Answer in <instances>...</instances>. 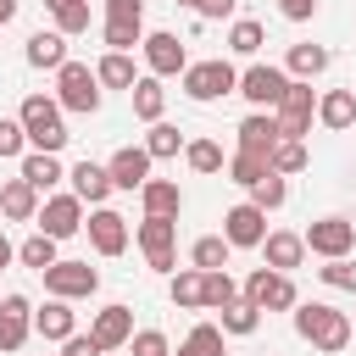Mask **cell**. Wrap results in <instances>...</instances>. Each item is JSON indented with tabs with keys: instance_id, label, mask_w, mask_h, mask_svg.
<instances>
[{
	"instance_id": "7bdbcfd3",
	"label": "cell",
	"mask_w": 356,
	"mask_h": 356,
	"mask_svg": "<svg viewBox=\"0 0 356 356\" xmlns=\"http://www.w3.org/2000/svg\"><path fill=\"white\" fill-rule=\"evenodd\" d=\"M317 278H323L328 289H356V267H350V256H328V261L317 267Z\"/></svg>"
},
{
	"instance_id": "4fadbf2b",
	"label": "cell",
	"mask_w": 356,
	"mask_h": 356,
	"mask_svg": "<svg viewBox=\"0 0 356 356\" xmlns=\"http://www.w3.org/2000/svg\"><path fill=\"white\" fill-rule=\"evenodd\" d=\"M139 50H145V67H150L156 78H178V72L189 67L184 39H178V33H167V28H161V33H145V44H139Z\"/></svg>"
},
{
	"instance_id": "ee69618b",
	"label": "cell",
	"mask_w": 356,
	"mask_h": 356,
	"mask_svg": "<svg viewBox=\"0 0 356 356\" xmlns=\"http://www.w3.org/2000/svg\"><path fill=\"white\" fill-rule=\"evenodd\" d=\"M128 350H134V356H172V345H167L161 328H139V334L128 339Z\"/></svg>"
},
{
	"instance_id": "1f68e13d",
	"label": "cell",
	"mask_w": 356,
	"mask_h": 356,
	"mask_svg": "<svg viewBox=\"0 0 356 356\" xmlns=\"http://www.w3.org/2000/svg\"><path fill=\"white\" fill-rule=\"evenodd\" d=\"M217 323H222V334H239V339H245V334L261 328V306H250V300L239 295V300H228V306L217 312Z\"/></svg>"
},
{
	"instance_id": "ba28073f",
	"label": "cell",
	"mask_w": 356,
	"mask_h": 356,
	"mask_svg": "<svg viewBox=\"0 0 356 356\" xmlns=\"http://www.w3.org/2000/svg\"><path fill=\"white\" fill-rule=\"evenodd\" d=\"M284 89H289V72H284V67H267V61H256V67H245V72H239V95H245L256 111H278Z\"/></svg>"
},
{
	"instance_id": "b9f144b4",
	"label": "cell",
	"mask_w": 356,
	"mask_h": 356,
	"mask_svg": "<svg viewBox=\"0 0 356 356\" xmlns=\"http://www.w3.org/2000/svg\"><path fill=\"white\" fill-rule=\"evenodd\" d=\"M250 200H256L261 211H278V206L289 200V184H284V172H267V178H261V184L250 189Z\"/></svg>"
},
{
	"instance_id": "4316f807",
	"label": "cell",
	"mask_w": 356,
	"mask_h": 356,
	"mask_svg": "<svg viewBox=\"0 0 356 356\" xmlns=\"http://www.w3.org/2000/svg\"><path fill=\"white\" fill-rule=\"evenodd\" d=\"M317 122L334 128V134H345V128L356 122V95H350V89H328V95L317 100Z\"/></svg>"
},
{
	"instance_id": "6da1fadb",
	"label": "cell",
	"mask_w": 356,
	"mask_h": 356,
	"mask_svg": "<svg viewBox=\"0 0 356 356\" xmlns=\"http://www.w3.org/2000/svg\"><path fill=\"white\" fill-rule=\"evenodd\" d=\"M295 334H300L312 350L339 356V350L350 345V317L334 312V306H323V300H300V306H295Z\"/></svg>"
},
{
	"instance_id": "7402d4cb",
	"label": "cell",
	"mask_w": 356,
	"mask_h": 356,
	"mask_svg": "<svg viewBox=\"0 0 356 356\" xmlns=\"http://www.w3.org/2000/svg\"><path fill=\"white\" fill-rule=\"evenodd\" d=\"M28 67L61 72V67H67V33H61V28H39V33L28 39Z\"/></svg>"
},
{
	"instance_id": "f6af8a7d",
	"label": "cell",
	"mask_w": 356,
	"mask_h": 356,
	"mask_svg": "<svg viewBox=\"0 0 356 356\" xmlns=\"http://www.w3.org/2000/svg\"><path fill=\"white\" fill-rule=\"evenodd\" d=\"M50 17H56V28H61V33H89V0L61 6V11H50Z\"/></svg>"
},
{
	"instance_id": "d590c367",
	"label": "cell",
	"mask_w": 356,
	"mask_h": 356,
	"mask_svg": "<svg viewBox=\"0 0 356 356\" xmlns=\"http://www.w3.org/2000/svg\"><path fill=\"white\" fill-rule=\"evenodd\" d=\"M228 239L222 234H206V239H195V250H189V267H200V273H211V267H228Z\"/></svg>"
},
{
	"instance_id": "11a10c76",
	"label": "cell",
	"mask_w": 356,
	"mask_h": 356,
	"mask_svg": "<svg viewBox=\"0 0 356 356\" xmlns=\"http://www.w3.org/2000/svg\"><path fill=\"white\" fill-rule=\"evenodd\" d=\"M178 6H189V11H200V0H178Z\"/></svg>"
},
{
	"instance_id": "f907efd6",
	"label": "cell",
	"mask_w": 356,
	"mask_h": 356,
	"mask_svg": "<svg viewBox=\"0 0 356 356\" xmlns=\"http://www.w3.org/2000/svg\"><path fill=\"white\" fill-rule=\"evenodd\" d=\"M239 0H200V17H234Z\"/></svg>"
},
{
	"instance_id": "2e32d148",
	"label": "cell",
	"mask_w": 356,
	"mask_h": 356,
	"mask_svg": "<svg viewBox=\"0 0 356 356\" xmlns=\"http://www.w3.org/2000/svg\"><path fill=\"white\" fill-rule=\"evenodd\" d=\"M150 161H156V156H150L145 145H122V150H117L106 167H111V184H117V189H145V178H150Z\"/></svg>"
},
{
	"instance_id": "52a82bcc",
	"label": "cell",
	"mask_w": 356,
	"mask_h": 356,
	"mask_svg": "<svg viewBox=\"0 0 356 356\" xmlns=\"http://www.w3.org/2000/svg\"><path fill=\"white\" fill-rule=\"evenodd\" d=\"M278 134L284 139H306L312 134V117H317V95H312V83L306 78H289V89H284V100H278Z\"/></svg>"
},
{
	"instance_id": "8d00e7d4",
	"label": "cell",
	"mask_w": 356,
	"mask_h": 356,
	"mask_svg": "<svg viewBox=\"0 0 356 356\" xmlns=\"http://www.w3.org/2000/svg\"><path fill=\"white\" fill-rule=\"evenodd\" d=\"M145 150H150L156 161H172V156L184 150V134H178L172 122H150V134H145Z\"/></svg>"
},
{
	"instance_id": "5bb4252c",
	"label": "cell",
	"mask_w": 356,
	"mask_h": 356,
	"mask_svg": "<svg viewBox=\"0 0 356 356\" xmlns=\"http://www.w3.org/2000/svg\"><path fill=\"white\" fill-rule=\"evenodd\" d=\"M83 228H89V245H95L100 256H122V250H128V217H122V211H111V206H95Z\"/></svg>"
},
{
	"instance_id": "f35d334b",
	"label": "cell",
	"mask_w": 356,
	"mask_h": 356,
	"mask_svg": "<svg viewBox=\"0 0 356 356\" xmlns=\"http://www.w3.org/2000/svg\"><path fill=\"white\" fill-rule=\"evenodd\" d=\"M261 39H267V33H261V22H256V17H239V22L228 28V50H234V56H256V50H261Z\"/></svg>"
},
{
	"instance_id": "83f0119b",
	"label": "cell",
	"mask_w": 356,
	"mask_h": 356,
	"mask_svg": "<svg viewBox=\"0 0 356 356\" xmlns=\"http://www.w3.org/2000/svg\"><path fill=\"white\" fill-rule=\"evenodd\" d=\"M167 295H172V306H184V312H206V273H200V267L172 273Z\"/></svg>"
},
{
	"instance_id": "d6a6232c",
	"label": "cell",
	"mask_w": 356,
	"mask_h": 356,
	"mask_svg": "<svg viewBox=\"0 0 356 356\" xmlns=\"http://www.w3.org/2000/svg\"><path fill=\"white\" fill-rule=\"evenodd\" d=\"M56 245H61V239H50V234H28V239L17 245V261H22V267H33V273H44V267H56V261H61V256H56Z\"/></svg>"
},
{
	"instance_id": "816d5d0a",
	"label": "cell",
	"mask_w": 356,
	"mask_h": 356,
	"mask_svg": "<svg viewBox=\"0 0 356 356\" xmlns=\"http://www.w3.org/2000/svg\"><path fill=\"white\" fill-rule=\"evenodd\" d=\"M17 11H22V0H0V28H6V22L17 17Z\"/></svg>"
},
{
	"instance_id": "30bf717a",
	"label": "cell",
	"mask_w": 356,
	"mask_h": 356,
	"mask_svg": "<svg viewBox=\"0 0 356 356\" xmlns=\"http://www.w3.org/2000/svg\"><path fill=\"white\" fill-rule=\"evenodd\" d=\"M300 239H306V250L323 256V261H328V256H350V250H356V222H350V217H317Z\"/></svg>"
},
{
	"instance_id": "7c38bea8",
	"label": "cell",
	"mask_w": 356,
	"mask_h": 356,
	"mask_svg": "<svg viewBox=\"0 0 356 356\" xmlns=\"http://www.w3.org/2000/svg\"><path fill=\"white\" fill-rule=\"evenodd\" d=\"M44 289L61 295V300H83V295L100 289V273L89 261H56V267H44Z\"/></svg>"
},
{
	"instance_id": "c3c4849f",
	"label": "cell",
	"mask_w": 356,
	"mask_h": 356,
	"mask_svg": "<svg viewBox=\"0 0 356 356\" xmlns=\"http://www.w3.org/2000/svg\"><path fill=\"white\" fill-rule=\"evenodd\" d=\"M106 17H122V22H145V0H106Z\"/></svg>"
},
{
	"instance_id": "4dcf8cb0",
	"label": "cell",
	"mask_w": 356,
	"mask_h": 356,
	"mask_svg": "<svg viewBox=\"0 0 356 356\" xmlns=\"http://www.w3.org/2000/svg\"><path fill=\"white\" fill-rule=\"evenodd\" d=\"M267 172H273V161H267V156H256V150H234V156H228V178H234L239 189H256Z\"/></svg>"
},
{
	"instance_id": "d4e9b609",
	"label": "cell",
	"mask_w": 356,
	"mask_h": 356,
	"mask_svg": "<svg viewBox=\"0 0 356 356\" xmlns=\"http://www.w3.org/2000/svg\"><path fill=\"white\" fill-rule=\"evenodd\" d=\"M22 178H28L39 195H50V189L67 178V167H61V156H56V150H33V156H22Z\"/></svg>"
},
{
	"instance_id": "9c48e42d",
	"label": "cell",
	"mask_w": 356,
	"mask_h": 356,
	"mask_svg": "<svg viewBox=\"0 0 356 356\" xmlns=\"http://www.w3.org/2000/svg\"><path fill=\"white\" fill-rule=\"evenodd\" d=\"M222 239H228L234 250H261V239H267V211H261L256 200L228 206V211H222Z\"/></svg>"
},
{
	"instance_id": "9a60e30c",
	"label": "cell",
	"mask_w": 356,
	"mask_h": 356,
	"mask_svg": "<svg viewBox=\"0 0 356 356\" xmlns=\"http://www.w3.org/2000/svg\"><path fill=\"white\" fill-rule=\"evenodd\" d=\"M28 334H33V306H28V295H6V300H0V350H6V356L22 350Z\"/></svg>"
},
{
	"instance_id": "e575fe53",
	"label": "cell",
	"mask_w": 356,
	"mask_h": 356,
	"mask_svg": "<svg viewBox=\"0 0 356 356\" xmlns=\"http://www.w3.org/2000/svg\"><path fill=\"white\" fill-rule=\"evenodd\" d=\"M100 39H106V50H134V44H145V22L106 17V22H100Z\"/></svg>"
},
{
	"instance_id": "db71d44e",
	"label": "cell",
	"mask_w": 356,
	"mask_h": 356,
	"mask_svg": "<svg viewBox=\"0 0 356 356\" xmlns=\"http://www.w3.org/2000/svg\"><path fill=\"white\" fill-rule=\"evenodd\" d=\"M44 6H50V11H61V6H78V0H44Z\"/></svg>"
},
{
	"instance_id": "5b68a950",
	"label": "cell",
	"mask_w": 356,
	"mask_h": 356,
	"mask_svg": "<svg viewBox=\"0 0 356 356\" xmlns=\"http://www.w3.org/2000/svg\"><path fill=\"white\" fill-rule=\"evenodd\" d=\"M250 306H261V312H295L300 306V295H295V278L289 273H278V267H256L250 278H245V289H239Z\"/></svg>"
},
{
	"instance_id": "836d02e7",
	"label": "cell",
	"mask_w": 356,
	"mask_h": 356,
	"mask_svg": "<svg viewBox=\"0 0 356 356\" xmlns=\"http://www.w3.org/2000/svg\"><path fill=\"white\" fill-rule=\"evenodd\" d=\"M178 356H222V323H195Z\"/></svg>"
},
{
	"instance_id": "cb8c5ba5",
	"label": "cell",
	"mask_w": 356,
	"mask_h": 356,
	"mask_svg": "<svg viewBox=\"0 0 356 356\" xmlns=\"http://www.w3.org/2000/svg\"><path fill=\"white\" fill-rule=\"evenodd\" d=\"M0 211H6L11 222H33V217H39V189H33L28 178L0 184Z\"/></svg>"
},
{
	"instance_id": "f546056e",
	"label": "cell",
	"mask_w": 356,
	"mask_h": 356,
	"mask_svg": "<svg viewBox=\"0 0 356 356\" xmlns=\"http://www.w3.org/2000/svg\"><path fill=\"white\" fill-rule=\"evenodd\" d=\"M95 78H100V89H134V83H139V72H134L128 50H106V56H100V67H95Z\"/></svg>"
},
{
	"instance_id": "8992f818",
	"label": "cell",
	"mask_w": 356,
	"mask_h": 356,
	"mask_svg": "<svg viewBox=\"0 0 356 356\" xmlns=\"http://www.w3.org/2000/svg\"><path fill=\"white\" fill-rule=\"evenodd\" d=\"M134 239H139L150 273H178V256H172V245H178V217H145V222L134 228Z\"/></svg>"
},
{
	"instance_id": "681fc988",
	"label": "cell",
	"mask_w": 356,
	"mask_h": 356,
	"mask_svg": "<svg viewBox=\"0 0 356 356\" xmlns=\"http://www.w3.org/2000/svg\"><path fill=\"white\" fill-rule=\"evenodd\" d=\"M278 11H284L289 22H312V11H317V0H278Z\"/></svg>"
},
{
	"instance_id": "7dc6e473",
	"label": "cell",
	"mask_w": 356,
	"mask_h": 356,
	"mask_svg": "<svg viewBox=\"0 0 356 356\" xmlns=\"http://www.w3.org/2000/svg\"><path fill=\"white\" fill-rule=\"evenodd\" d=\"M61 356H106V345L95 334H72V339H61Z\"/></svg>"
},
{
	"instance_id": "f5cc1de1",
	"label": "cell",
	"mask_w": 356,
	"mask_h": 356,
	"mask_svg": "<svg viewBox=\"0 0 356 356\" xmlns=\"http://www.w3.org/2000/svg\"><path fill=\"white\" fill-rule=\"evenodd\" d=\"M11 261H17V245H11L6 234H0V267H11Z\"/></svg>"
},
{
	"instance_id": "603a6c76",
	"label": "cell",
	"mask_w": 356,
	"mask_h": 356,
	"mask_svg": "<svg viewBox=\"0 0 356 356\" xmlns=\"http://www.w3.org/2000/svg\"><path fill=\"white\" fill-rule=\"evenodd\" d=\"M139 206H145V217H178V211H184V189H178L172 178H145Z\"/></svg>"
},
{
	"instance_id": "f1b7e54d",
	"label": "cell",
	"mask_w": 356,
	"mask_h": 356,
	"mask_svg": "<svg viewBox=\"0 0 356 356\" xmlns=\"http://www.w3.org/2000/svg\"><path fill=\"white\" fill-rule=\"evenodd\" d=\"M284 72L312 83L317 72H328V50H323V44H289V56H284Z\"/></svg>"
},
{
	"instance_id": "d6986e66",
	"label": "cell",
	"mask_w": 356,
	"mask_h": 356,
	"mask_svg": "<svg viewBox=\"0 0 356 356\" xmlns=\"http://www.w3.org/2000/svg\"><path fill=\"white\" fill-rule=\"evenodd\" d=\"M67 178H72V195L89 200V206H106V195L117 189V184H111V167H100V161H78Z\"/></svg>"
},
{
	"instance_id": "74e56055",
	"label": "cell",
	"mask_w": 356,
	"mask_h": 356,
	"mask_svg": "<svg viewBox=\"0 0 356 356\" xmlns=\"http://www.w3.org/2000/svg\"><path fill=\"white\" fill-rule=\"evenodd\" d=\"M267 161H273V172H284V178H289V172H306V161H312V156H306V139H278Z\"/></svg>"
},
{
	"instance_id": "3957f363",
	"label": "cell",
	"mask_w": 356,
	"mask_h": 356,
	"mask_svg": "<svg viewBox=\"0 0 356 356\" xmlns=\"http://www.w3.org/2000/svg\"><path fill=\"white\" fill-rule=\"evenodd\" d=\"M178 83H184V95L189 100H200V106H211V100H222V95H234L239 89V72H234V61H189L184 72H178Z\"/></svg>"
},
{
	"instance_id": "277c9868",
	"label": "cell",
	"mask_w": 356,
	"mask_h": 356,
	"mask_svg": "<svg viewBox=\"0 0 356 356\" xmlns=\"http://www.w3.org/2000/svg\"><path fill=\"white\" fill-rule=\"evenodd\" d=\"M56 100H61V111L95 117V111H100V78H95L83 61H67V67L56 72Z\"/></svg>"
},
{
	"instance_id": "ac0fdd59",
	"label": "cell",
	"mask_w": 356,
	"mask_h": 356,
	"mask_svg": "<svg viewBox=\"0 0 356 356\" xmlns=\"http://www.w3.org/2000/svg\"><path fill=\"white\" fill-rule=\"evenodd\" d=\"M234 134H239V150H256V156H273V145L284 139V134H278V117H273V111H250V117H245V122H239Z\"/></svg>"
},
{
	"instance_id": "60d3db41",
	"label": "cell",
	"mask_w": 356,
	"mask_h": 356,
	"mask_svg": "<svg viewBox=\"0 0 356 356\" xmlns=\"http://www.w3.org/2000/svg\"><path fill=\"white\" fill-rule=\"evenodd\" d=\"M228 300H239V284L228 278V267H211L206 273V312H222Z\"/></svg>"
},
{
	"instance_id": "bcb514c9",
	"label": "cell",
	"mask_w": 356,
	"mask_h": 356,
	"mask_svg": "<svg viewBox=\"0 0 356 356\" xmlns=\"http://www.w3.org/2000/svg\"><path fill=\"white\" fill-rule=\"evenodd\" d=\"M22 145H28L22 117H0V156H22Z\"/></svg>"
},
{
	"instance_id": "8fae6325",
	"label": "cell",
	"mask_w": 356,
	"mask_h": 356,
	"mask_svg": "<svg viewBox=\"0 0 356 356\" xmlns=\"http://www.w3.org/2000/svg\"><path fill=\"white\" fill-rule=\"evenodd\" d=\"M33 222H39V234H50V239H72V234L83 228V200H78V195H44Z\"/></svg>"
},
{
	"instance_id": "7a4b0ae2",
	"label": "cell",
	"mask_w": 356,
	"mask_h": 356,
	"mask_svg": "<svg viewBox=\"0 0 356 356\" xmlns=\"http://www.w3.org/2000/svg\"><path fill=\"white\" fill-rule=\"evenodd\" d=\"M17 117H22V128H28V145H33V150H56V156L67 150V139H72V134H67V122H61V100H56V95H28Z\"/></svg>"
},
{
	"instance_id": "484cf974",
	"label": "cell",
	"mask_w": 356,
	"mask_h": 356,
	"mask_svg": "<svg viewBox=\"0 0 356 356\" xmlns=\"http://www.w3.org/2000/svg\"><path fill=\"white\" fill-rule=\"evenodd\" d=\"M128 95H134V117H139V122H161V111H167V89H161L156 72H145Z\"/></svg>"
},
{
	"instance_id": "e0dca14e",
	"label": "cell",
	"mask_w": 356,
	"mask_h": 356,
	"mask_svg": "<svg viewBox=\"0 0 356 356\" xmlns=\"http://www.w3.org/2000/svg\"><path fill=\"white\" fill-rule=\"evenodd\" d=\"M89 334H95V339H100L106 350H122V345L134 339V312L111 300V306H100V312H95V323H89Z\"/></svg>"
},
{
	"instance_id": "ffe728a7",
	"label": "cell",
	"mask_w": 356,
	"mask_h": 356,
	"mask_svg": "<svg viewBox=\"0 0 356 356\" xmlns=\"http://www.w3.org/2000/svg\"><path fill=\"white\" fill-rule=\"evenodd\" d=\"M261 256H267V267L295 273V267L306 261V239H300V234H289V228H273V234L261 239Z\"/></svg>"
},
{
	"instance_id": "ab89813d",
	"label": "cell",
	"mask_w": 356,
	"mask_h": 356,
	"mask_svg": "<svg viewBox=\"0 0 356 356\" xmlns=\"http://www.w3.org/2000/svg\"><path fill=\"white\" fill-rule=\"evenodd\" d=\"M184 161H189L195 172H222V145H217V139H189V145H184Z\"/></svg>"
},
{
	"instance_id": "44dd1931",
	"label": "cell",
	"mask_w": 356,
	"mask_h": 356,
	"mask_svg": "<svg viewBox=\"0 0 356 356\" xmlns=\"http://www.w3.org/2000/svg\"><path fill=\"white\" fill-rule=\"evenodd\" d=\"M33 328H39L44 339H72V334H78V312H72V300L50 295V300L33 312Z\"/></svg>"
}]
</instances>
